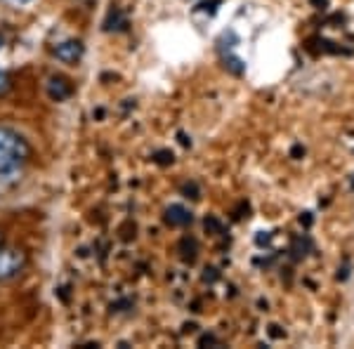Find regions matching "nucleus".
Masks as SVG:
<instances>
[{
	"label": "nucleus",
	"mask_w": 354,
	"mask_h": 349,
	"mask_svg": "<svg viewBox=\"0 0 354 349\" xmlns=\"http://www.w3.org/2000/svg\"><path fill=\"white\" fill-rule=\"evenodd\" d=\"M8 3H12V5H17V8H19V5H26V3H31V0H8Z\"/></svg>",
	"instance_id": "6e6552de"
},
{
	"label": "nucleus",
	"mask_w": 354,
	"mask_h": 349,
	"mask_svg": "<svg viewBox=\"0 0 354 349\" xmlns=\"http://www.w3.org/2000/svg\"><path fill=\"white\" fill-rule=\"evenodd\" d=\"M26 265H28V255L21 248H15V245L3 248L0 245V283L17 279L26 269Z\"/></svg>",
	"instance_id": "f03ea898"
},
{
	"label": "nucleus",
	"mask_w": 354,
	"mask_h": 349,
	"mask_svg": "<svg viewBox=\"0 0 354 349\" xmlns=\"http://www.w3.org/2000/svg\"><path fill=\"white\" fill-rule=\"evenodd\" d=\"M158 163H173V153H168V151H158Z\"/></svg>",
	"instance_id": "0eeeda50"
},
{
	"label": "nucleus",
	"mask_w": 354,
	"mask_h": 349,
	"mask_svg": "<svg viewBox=\"0 0 354 349\" xmlns=\"http://www.w3.org/2000/svg\"><path fill=\"white\" fill-rule=\"evenodd\" d=\"M10 90V78L5 71H0V95H5Z\"/></svg>",
	"instance_id": "423d86ee"
},
{
	"label": "nucleus",
	"mask_w": 354,
	"mask_h": 349,
	"mask_svg": "<svg viewBox=\"0 0 354 349\" xmlns=\"http://www.w3.org/2000/svg\"><path fill=\"white\" fill-rule=\"evenodd\" d=\"M0 48H3V36H0Z\"/></svg>",
	"instance_id": "1a4fd4ad"
},
{
	"label": "nucleus",
	"mask_w": 354,
	"mask_h": 349,
	"mask_svg": "<svg viewBox=\"0 0 354 349\" xmlns=\"http://www.w3.org/2000/svg\"><path fill=\"white\" fill-rule=\"evenodd\" d=\"M33 147L21 133L15 128L0 125V177L19 173L24 165L31 161Z\"/></svg>",
	"instance_id": "f257e3e1"
},
{
	"label": "nucleus",
	"mask_w": 354,
	"mask_h": 349,
	"mask_svg": "<svg viewBox=\"0 0 354 349\" xmlns=\"http://www.w3.org/2000/svg\"><path fill=\"white\" fill-rule=\"evenodd\" d=\"M165 222H168L170 227H187L192 222V213L185 205L175 203V205H170V208H165Z\"/></svg>",
	"instance_id": "39448f33"
},
{
	"label": "nucleus",
	"mask_w": 354,
	"mask_h": 349,
	"mask_svg": "<svg viewBox=\"0 0 354 349\" xmlns=\"http://www.w3.org/2000/svg\"><path fill=\"white\" fill-rule=\"evenodd\" d=\"M0 245H3V234H0Z\"/></svg>",
	"instance_id": "9d476101"
},
{
	"label": "nucleus",
	"mask_w": 354,
	"mask_h": 349,
	"mask_svg": "<svg viewBox=\"0 0 354 349\" xmlns=\"http://www.w3.org/2000/svg\"><path fill=\"white\" fill-rule=\"evenodd\" d=\"M83 53H85V48L81 41H64L53 48V55L59 62H64V64H76V62L83 57Z\"/></svg>",
	"instance_id": "7ed1b4c3"
},
{
	"label": "nucleus",
	"mask_w": 354,
	"mask_h": 349,
	"mask_svg": "<svg viewBox=\"0 0 354 349\" xmlns=\"http://www.w3.org/2000/svg\"><path fill=\"white\" fill-rule=\"evenodd\" d=\"M71 93H73V85L68 83V78H64V76H53L48 81L50 100L62 102V100H66V97H71Z\"/></svg>",
	"instance_id": "20e7f679"
}]
</instances>
